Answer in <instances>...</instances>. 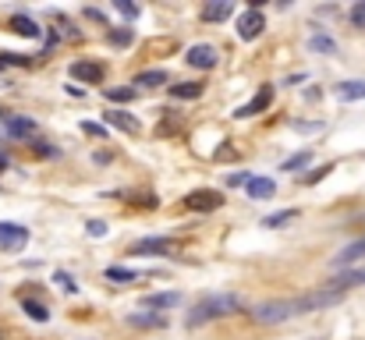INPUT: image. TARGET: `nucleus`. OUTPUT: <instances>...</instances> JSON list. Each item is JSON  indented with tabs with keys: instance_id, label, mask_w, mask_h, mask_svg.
<instances>
[{
	"instance_id": "obj_14",
	"label": "nucleus",
	"mask_w": 365,
	"mask_h": 340,
	"mask_svg": "<svg viewBox=\"0 0 365 340\" xmlns=\"http://www.w3.org/2000/svg\"><path fill=\"white\" fill-rule=\"evenodd\" d=\"M231 11H234L231 0H213V4L202 8V21H224V18H231Z\"/></svg>"
},
{
	"instance_id": "obj_36",
	"label": "nucleus",
	"mask_w": 365,
	"mask_h": 340,
	"mask_svg": "<svg viewBox=\"0 0 365 340\" xmlns=\"http://www.w3.org/2000/svg\"><path fill=\"white\" fill-rule=\"evenodd\" d=\"M4 167H8V160H4V156H0V170H4Z\"/></svg>"
},
{
	"instance_id": "obj_30",
	"label": "nucleus",
	"mask_w": 365,
	"mask_h": 340,
	"mask_svg": "<svg viewBox=\"0 0 365 340\" xmlns=\"http://www.w3.org/2000/svg\"><path fill=\"white\" fill-rule=\"evenodd\" d=\"M128 323L132 326H163V319H157V316H132Z\"/></svg>"
},
{
	"instance_id": "obj_26",
	"label": "nucleus",
	"mask_w": 365,
	"mask_h": 340,
	"mask_svg": "<svg viewBox=\"0 0 365 340\" xmlns=\"http://www.w3.org/2000/svg\"><path fill=\"white\" fill-rule=\"evenodd\" d=\"M309 160H312V152H309V149H305V152H294L291 160H284V167H281V170H298V167H305Z\"/></svg>"
},
{
	"instance_id": "obj_35",
	"label": "nucleus",
	"mask_w": 365,
	"mask_h": 340,
	"mask_svg": "<svg viewBox=\"0 0 365 340\" xmlns=\"http://www.w3.org/2000/svg\"><path fill=\"white\" fill-rule=\"evenodd\" d=\"M227 184H231V188H238V184H249V177H245V174H231Z\"/></svg>"
},
{
	"instance_id": "obj_34",
	"label": "nucleus",
	"mask_w": 365,
	"mask_h": 340,
	"mask_svg": "<svg viewBox=\"0 0 365 340\" xmlns=\"http://www.w3.org/2000/svg\"><path fill=\"white\" fill-rule=\"evenodd\" d=\"M117 11H121V15H128V18L139 15V8H135V4H125V0H117Z\"/></svg>"
},
{
	"instance_id": "obj_2",
	"label": "nucleus",
	"mask_w": 365,
	"mask_h": 340,
	"mask_svg": "<svg viewBox=\"0 0 365 340\" xmlns=\"http://www.w3.org/2000/svg\"><path fill=\"white\" fill-rule=\"evenodd\" d=\"M241 308V301L234 294H213L206 301H199L188 316V326H202V323H213V319H224V316H234Z\"/></svg>"
},
{
	"instance_id": "obj_32",
	"label": "nucleus",
	"mask_w": 365,
	"mask_h": 340,
	"mask_svg": "<svg viewBox=\"0 0 365 340\" xmlns=\"http://www.w3.org/2000/svg\"><path fill=\"white\" fill-rule=\"evenodd\" d=\"M82 132H85V135H96V138L107 135V128H103V125H93V120H82Z\"/></svg>"
},
{
	"instance_id": "obj_22",
	"label": "nucleus",
	"mask_w": 365,
	"mask_h": 340,
	"mask_svg": "<svg viewBox=\"0 0 365 340\" xmlns=\"http://www.w3.org/2000/svg\"><path fill=\"white\" fill-rule=\"evenodd\" d=\"M21 308H25V316H28V319H36V323H50L46 305H39V301H25Z\"/></svg>"
},
{
	"instance_id": "obj_27",
	"label": "nucleus",
	"mask_w": 365,
	"mask_h": 340,
	"mask_svg": "<svg viewBox=\"0 0 365 340\" xmlns=\"http://www.w3.org/2000/svg\"><path fill=\"white\" fill-rule=\"evenodd\" d=\"M348 18H351L355 28H362V33H365V0H358V4L348 11Z\"/></svg>"
},
{
	"instance_id": "obj_7",
	"label": "nucleus",
	"mask_w": 365,
	"mask_h": 340,
	"mask_svg": "<svg viewBox=\"0 0 365 340\" xmlns=\"http://www.w3.org/2000/svg\"><path fill=\"white\" fill-rule=\"evenodd\" d=\"M365 284V269H344V273H337V276H330L326 280V291H351V287H362Z\"/></svg>"
},
{
	"instance_id": "obj_10",
	"label": "nucleus",
	"mask_w": 365,
	"mask_h": 340,
	"mask_svg": "<svg viewBox=\"0 0 365 340\" xmlns=\"http://www.w3.org/2000/svg\"><path fill=\"white\" fill-rule=\"evenodd\" d=\"M103 120H107L110 128L125 132V135H139V120H135V117H128L125 110H107V114H103Z\"/></svg>"
},
{
	"instance_id": "obj_37",
	"label": "nucleus",
	"mask_w": 365,
	"mask_h": 340,
	"mask_svg": "<svg viewBox=\"0 0 365 340\" xmlns=\"http://www.w3.org/2000/svg\"><path fill=\"white\" fill-rule=\"evenodd\" d=\"M0 340H4V330H0Z\"/></svg>"
},
{
	"instance_id": "obj_5",
	"label": "nucleus",
	"mask_w": 365,
	"mask_h": 340,
	"mask_svg": "<svg viewBox=\"0 0 365 340\" xmlns=\"http://www.w3.org/2000/svg\"><path fill=\"white\" fill-rule=\"evenodd\" d=\"M28 241V227L21 224H0V249L4 252H21Z\"/></svg>"
},
{
	"instance_id": "obj_18",
	"label": "nucleus",
	"mask_w": 365,
	"mask_h": 340,
	"mask_svg": "<svg viewBox=\"0 0 365 340\" xmlns=\"http://www.w3.org/2000/svg\"><path fill=\"white\" fill-rule=\"evenodd\" d=\"M181 301L177 291H160V294H145V308H174Z\"/></svg>"
},
{
	"instance_id": "obj_33",
	"label": "nucleus",
	"mask_w": 365,
	"mask_h": 340,
	"mask_svg": "<svg viewBox=\"0 0 365 340\" xmlns=\"http://www.w3.org/2000/svg\"><path fill=\"white\" fill-rule=\"evenodd\" d=\"M89 234H93V238H103V234H107V224H103V220H89Z\"/></svg>"
},
{
	"instance_id": "obj_4",
	"label": "nucleus",
	"mask_w": 365,
	"mask_h": 340,
	"mask_svg": "<svg viewBox=\"0 0 365 340\" xmlns=\"http://www.w3.org/2000/svg\"><path fill=\"white\" fill-rule=\"evenodd\" d=\"M185 60H188L192 68H202V71H209V68H217L220 53H217V46H209V43H195V46H188Z\"/></svg>"
},
{
	"instance_id": "obj_12",
	"label": "nucleus",
	"mask_w": 365,
	"mask_h": 340,
	"mask_svg": "<svg viewBox=\"0 0 365 340\" xmlns=\"http://www.w3.org/2000/svg\"><path fill=\"white\" fill-rule=\"evenodd\" d=\"M4 128H8V135H15V138H33V135H36V120H28V117H8Z\"/></svg>"
},
{
	"instance_id": "obj_23",
	"label": "nucleus",
	"mask_w": 365,
	"mask_h": 340,
	"mask_svg": "<svg viewBox=\"0 0 365 340\" xmlns=\"http://www.w3.org/2000/svg\"><path fill=\"white\" fill-rule=\"evenodd\" d=\"M103 96H107L110 103H132V100L139 96V89H107Z\"/></svg>"
},
{
	"instance_id": "obj_21",
	"label": "nucleus",
	"mask_w": 365,
	"mask_h": 340,
	"mask_svg": "<svg viewBox=\"0 0 365 340\" xmlns=\"http://www.w3.org/2000/svg\"><path fill=\"white\" fill-rule=\"evenodd\" d=\"M107 280H114V284H132V280H139V269H128V266H107Z\"/></svg>"
},
{
	"instance_id": "obj_9",
	"label": "nucleus",
	"mask_w": 365,
	"mask_h": 340,
	"mask_svg": "<svg viewBox=\"0 0 365 340\" xmlns=\"http://www.w3.org/2000/svg\"><path fill=\"white\" fill-rule=\"evenodd\" d=\"M71 78H82V82L100 85V82L107 78V68H103V64H93V60H75V64H71Z\"/></svg>"
},
{
	"instance_id": "obj_28",
	"label": "nucleus",
	"mask_w": 365,
	"mask_h": 340,
	"mask_svg": "<svg viewBox=\"0 0 365 340\" xmlns=\"http://www.w3.org/2000/svg\"><path fill=\"white\" fill-rule=\"evenodd\" d=\"M53 284H60V287H64L68 294H78V284L71 280V276H68V273H60V269L53 273Z\"/></svg>"
},
{
	"instance_id": "obj_8",
	"label": "nucleus",
	"mask_w": 365,
	"mask_h": 340,
	"mask_svg": "<svg viewBox=\"0 0 365 340\" xmlns=\"http://www.w3.org/2000/svg\"><path fill=\"white\" fill-rule=\"evenodd\" d=\"M269 103H273V89H269V85H262V89L256 92V96H252L245 107H238V110H234V117H241V120H245V117H256V114H262Z\"/></svg>"
},
{
	"instance_id": "obj_19",
	"label": "nucleus",
	"mask_w": 365,
	"mask_h": 340,
	"mask_svg": "<svg viewBox=\"0 0 365 340\" xmlns=\"http://www.w3.org/2000/svg\"><path fill=\"white\" fill-rule=\"evenodd\" d=\"M135 85H139V89H157V85H167V71H163V68L142 71V75L135 78Z\"/></svg>"
},
{
	"instance_id": "obj_3",
	"label": "nucleus",
	"mask_w": 365,
	"mask_h": 340,
	"mask_svg": "<svg viewBox=\"0 0 365 340\" xmlns=\"http://www.w3.org/2000/svg\"><path fill=\"white\" fill-rule=\"evenodd\" d=\"M262 28H266V18H262V11H259V8H252V11H245V15L238 18V39L252 43V39H259V36H262Z\"/></svg>"
},
{
	"instance_id": "obj_6",
	"label": "nucleus",
	"mask_w": 365,
	"mask_h": 340,
	"mask_svg": "<svg viewBox=\"0 0 365 340\" xmlns=\"http://www.w3.org/2000/svg\"><path fill=\"white\" fill-rule=\"evenodd\" d=\"M185 206L188 209H195V213H213V209H220L224 206V195L220 192H192L188 199H185Z\"/></svg>"
},
{
	"instance_id": "obj_20",
	"label": "nucleus",
	"mask_w": 365,
	"mask_h": 340,
	"mask_svg": "<svg viewBox=\"0 0 365 340\" xmlns=\"http://www.w3.org/2000/svg\"><path fill=\"white\" fill-rule=\"evenodd\" d=\"M362 256H365V238H362V241H351L348 249H341V256L333 259V262H337V266H348V262H355V259H362Z\"/></svg>"
},
{
	"instance_id": "obj_24",
	"label": "nucleus",
	"mask_w": 365,
	"mask_h": 340,
	"mask_svg": "<svg viewBox=\"0 0 365 340\" xmlns=\"http://www.w3.org/2000/svg\"><path fill=\"white\" fill-rule=\"evenodd\" d=\"M294 209H281V213H273V216H266V220H262V227H284V224H291L294 220Z\"/></svg>"
},
{
	"instance_id": "obj_1",
	"label": "nucleus",
	"mask_w": 365,
	"mask_h": 340,
	"mask_svg": "<svg viewBox=\"0 0 365 340\" xmlns=\"http://www.w3.org/2000/svg\"><path fill=\"white\" fill-rule=\"evenodd\" d=\"M344 301L341 291H312V294H301V298H281V301H262L252 308V316L256 323H284V319H294V316H305V312H319V308H330V305H337Z\"/></svg>"
},
{
	"instance_id": "obj_25",
	"label": "nucleus",
	"mask_w": 365,
	"mask_h": 340,
	"mask_svg": "<svg viewBox=\"0 0 365 340\" xmlns=\"http://www.w3.org/2000/svg\"><path fill=\"white\" fill-rule=\"evenodd\" d=\"M114 46H132V39H135V33H132V28H114V33L107 36Z\"/></svg>"
},
{
	"instance_id": "obj_16",
	"label": "nucleus",
	"mask_w": 365,
	"mask_h": 340,
	"mask_svg": "<svg viewBox=\"0 0 365 340\" xmlns=\"http://www.w3.org/2000/svg\"><path fill=\"white\" fill-rule=\"evenodd\" d=\"M153 252H170V238H145L132 249V256H153Z\"/></svg>"
},
{
	"instance_id": "obj_17",
	"label": "nucleus",
	"mask_w": 365,
	"mask_h": 340,
	"mask_svg": "<svg viewBox=\"0 0 365 340\" xmlns=\"http://www.w3.org/2000/svg\"><path fill=\"white\" fill-rule=\"evenodd\" d=\"M202 89L206 85H199V82H181V85H170V96L174 100H199Z\"/></svg>"
},
{
	"instance_id": "obj_13",
	"label": "nucleus",
	"mask_w": 365,
	"mask_h": 340,
	"mask_svg": "<svg viewBox=\"0 0 365 340\" xmlns=\"http://www.w3.org/2000/svg\"><path fill=\"white\" fill-rule=\"evenodd\" d=\"M333 96L341 103H355V100H365V82H341L333 89Z\"/></svg>"
},
{
	"instance_id": "obj_29",
	"label": "nucleus",
	"mask_w": 365,
	"mask_h": 340,
	"mask_svg": "<svg viewBox=\"0 0 365 340\" xmlns=\"http://www.w3.org/2000/svg\"><path fill=\"white\" fill-rule=\"evenodd\" d=\"M309 46H312V50H323V53H333V50H337V43L326 39V36H312V39H309Z\"/></svg>"
},
{
	"instance_id": "obj_11",
	"label": "nucleus",
	"mask_w": 365,
	"mask_h": 340,
	"mask_svg": "<svg viewBox=\"0 0 365 340\" xmlns=\"http://www.w3.org/2000/svg\"><path fill=\"white\" fill-rule=\"evenodd\" d=\"M8 28H11V33H18V36H25V39H36L39 36V25L28 18V15H11Z\"/></svg>"
},
{
	"instance_id": "obj_31",
	"label": "nucleus",
	"mask_w": 365,
	"mask_h": 340,
	"mask_svg": "<svg viewBox=\"0 0 365 340\" xmlns=\"http://www.w3.org/2000/svg\"><path fill=\"white\" fill-rule=\"evenodd\" d=\"M330 170H333V167H330V163H326V167H316V170H312V174H305V177H301V181H305V184H316V181H323V177H326V174H330Z\"/></svg>"
},
{
	"instance_id": "obj_15",
	"label": "nucleus",
	"mask_w": 365,
	"mask_h": 340,
	"mask_svg": "<svg viewBox=\"0 0 365 340\" xmlns=\"http://www.w3.org/2000/svg\"><path fill=\"white\" fill-rule=\"evenodd\" d=\"M249 195L252 199H273V192H277V184H273V177H249Z\"/></svg>"
}]
</instances>
